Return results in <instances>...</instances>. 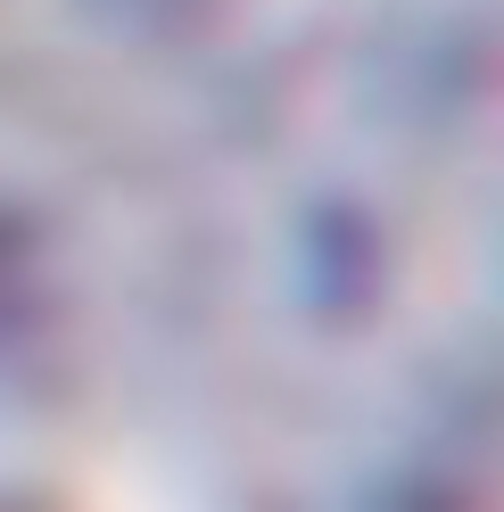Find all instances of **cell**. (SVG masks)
Returning a JSON list of instances; mask_svg holds the SVG:
<instances>
[{"instance_id": "3957f363", "label": "cell", "mask_w": 504, "mask_h": 512, "mask_svg": "<svg viewBox=\"0 0 504 512\" xmlns=\"http://www.w3.org/2000/svg\"><path fill=\"white\" fill-rule=\"evenodd\" d=\"M42 25L108 58H199L232 34L248 0H34Z\"/></svg>"}, {"instance_id": "6da1fadb", "label": "cell", "mask_w": 504, "mask_h": 512, "mask_svg": "<svg viewBox=\"0 0 504 512\" xmlns=\"http://www.w3.org/2000/svg\"><path fill=\"white\" fill-rule=\"evenodd\" d=\"M199 199L191 232L149 248V323L174 298L273 405L331 430L455 347L471 157L447 100L397 67L348 58L290 83Z\"/></svg>"}, {"instance_id": "7a4b0ae2", "label": "cell", "mask_w": 504, "mask_h": 512, "mask_svg": "<svg viewBox=\"0 0 504 512\" xmlns=\"http://www.w3.org/2000/svg\"><path fill=\"white\" fill-rule=\"evenodd\" d=\"M141 306L149 256H124L50 133L0 116V463L100 397Z\"/></svg>"}]
</instances>
